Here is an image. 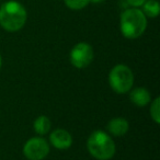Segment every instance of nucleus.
<instances>
[{"mask_svg":"<svg viewBox=\"0 0 160 160\" xmlns=\"http://www.w3.org/2000/svg\"><path fill=\"white\" fill-rule=\"evenodd\" d=\"M28 13L18 1H7L0 7V27L8 32H17L24 27Z\"/></svg>","mask_w":160,"mask_h":160,"instance_id":"f257e3e1","label":"nucleus"},{"mask_svg":"<svg viewBox=\"0 0 160 160\" xmlns=\"http://www.w3.org/2000/svg\"><path fill=\"white\" fill-rule=\"evenodd\" d=\"M121 32L123 36L135 40L142 35L147 28V18L138 8H129L121 14Z\"/></svg>","mask_w":160,"mask_h":160,"instance_id":"f03ea898","label":"nucleus"},{"mask_svg":"<svg viewBox=\"0 0 160 160\" xmlns=\"http://www.w3.org/2000/svg\"><path fill=\"white\" fill-rule=\"evenodd\" d=\"M88 151L98 160H109L115 155L114 140L103 131H94L87 140Z\"/></svg>","mask_w":160,"mask_h":160,"instance_id":"7ed1b4c3","label":"nucleus"},{"mask_svg":"<svg viewBox=\"0 0 160 160\" xmlns=\"http://www.w3.org/2000/svg\"><path fill=\"white\" fill-rule=\"evenodd\" d=\"M109 83L116 93H126L131 91L134 85V75L132 69L126 65H116L109 73Z\"/></svg>","mask_w":160,"mask_h":160,"instance_id":"20e7f679","label":"nucleus"},{"mask_svg":"<svg viewBox=\"0 0 160 160\" xmlns=\"http://www.w3.org/2000/svg\"><path fill=\"white\" fill-rule=\"evenodd\" d=\"M69 59L73 67L82 69L88 67L93 59V49L88 43L81 42L76 44L69 54Z\"/></svg>","mask_w":160,"mask_h":160,"instance_id":"39448f33","label":"nucleus"},{"mask_svg":"<svg viewBox=\"0 0 160 160\" xmlns=\"http://www.w3.org/2000/svg\"><path fill=\"white\" fill-rule=\"evenodd\" d=\"M23 153L29 160H43L49 153V145L44 138H30L23 146Z\"/></svg>","mask_w":160,"mask_h":160,"instance_id":"423d86ee","label":"nucleus"},{"mask_svg":"<svg viewBox=\"0 0 160 160\" xmlns=\"http://www.w3.org/2000/svg\"><path fill=\"white\" fill-rule=\"evenodd\" d=\"M49 142L55 148L65 150L72 145V137L66 129L57 128L52 132V134L49 135Z\"/></svg>","mask_w":160,"mask_h":160,"instance_id":"0eeeda50","label":"nucleus"},{"mask_svg":"<svg viewBox=\"0 0 160 160\" xmlns=\"http://www.w3.org/2000/svg\"><path fill=\"white\" fill-rule=\"evenodd\" d=\"M107 128L111 135L115 136V137H122L128 132L129 124L125 118H114L108 123Z\"/></svg>","mask_w":160,"mask_h":160,"instance_id":"6e6552de","label":"nucleus"},{"mask_svg":"<svg viewBox=\"0 0 160 160\" xmlns=\"http://www.w3.org/2000/svg\"><path fill=\"white\" fill-rule=\"evenodd\" d=\"M129 100H131V102L134 103L136 107L142 108V107H146L147 104L150 103L151 96L146 88L138 87V88H135V89L131 90Z\"/></svg>","mask_w":160,"mask_h":160,"instance_id":"1a4fd4ad","label":"nucleus"},{"mask_svg":"<svg viewBox=\"0 0 160 160\" xmlns=\"http://www.w3.org/2000/svg\"><path fill=\"white\" fill-rule=\"evenodd\" d=\"M52 126L51 120L47 118L46 115H41L35 118L33 123V128L34 132L38 135H46L49 132Z\"/></svg>","mask_w":160,"mask_h":160,"instance_id":"9d476101","label":"nucleus"},{"mask_svg":"<svg viewBox=\"0 0 160 160\" xmlns=\"http://www.w3.org/2000/svg\"><path fill=\"white\" fill-rule=\"evenodd\" d=\"M142 7V13L148 18H156L160 12V6L157 0H146Z\"/></svg>","mask_w":160,"mask_h":160,"instance_id":"9b49d317","label":"nucleus"},{"mask_svg":"<svg viewBox=\"0 0 160 160\" xmlns=\"http://www.w3.org/2000/svg\"><path fill=\"white\" fill-rule=\"evenodd\" d=\"M150 116L156 124H159L160 123V98L159 97H157V98L151 102Z\"/></svg>","mask_w":160,"mask_h":160,"instance_id":"f8f14e48","label":"nucleus"},{"mask_svg":"<svg viewBox=\"0 0 160 160\" xmlns=\"http://www.w3.org/2000/svg\"><path fill=\"white\" fill-rule=\"evenodd\" d=\"M66 6L71 10H81L89 5L90 0H64Z\"/></svg>","mask_w":160,"mask_h":160,"instance_id":"ddd939ff","label":"nucleus"},{"mask_svg":"<svg viewBox=\"0 0 160 160\" xmlns=\"http://www.w3.org/2000/svg\"><path fill=\"white\" fill-rule=\"evenodd\" d=\"M126 1L131 7L138 8V7H142V6L144 5L146 0H126Z\"/></svg>","mask_w":160,"mask_h":160,"instance_id":"4468645a","label":"nucleus"},{"mask_svg":"<svg viewBox=\"0 0 160 160\" xmlns=\"http://www.w3.org/2000/svg\"><path fill=\"white\" fill-rule=\"evenodd\" d=\"M104 0H90V2H93V3H100V2H103Z\"/></svg>","mask_w":160,"mask_h":160,"instance_id":"2eb2a0df","label":"nucleus"},{"mask_svg":"<svg viewBox=\"0 0 160 160\" xmlns=\"http://www.w3.org/2000/svg\"><path fill=\"white\" fill-rule=\"evenodd\" d=\"M1 66H2V57L0 55V68H1Z\"/></svg>","mask_w":160,"mask_h":160,"instance_id":"dca6fc26","label":"nucleus"}]
</instances>
